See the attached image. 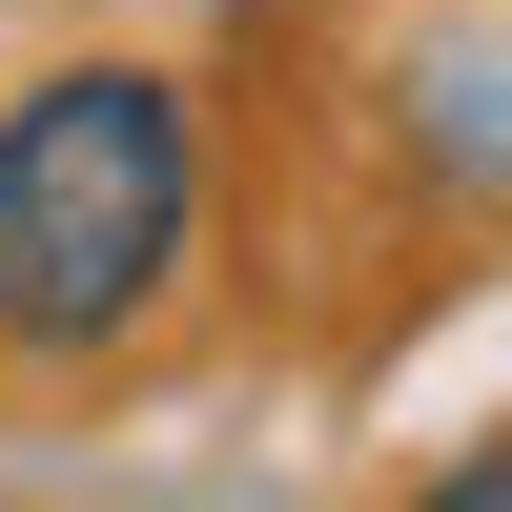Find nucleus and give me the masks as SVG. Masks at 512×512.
Wrapping results in <instances>:
<instances>
[{
  "label": "nucleus",
  "mask_w": 512,
  "mask_h": 512,
  "mask_svg": "<svg viewBox=\"0 0 512 512\" xmlns=\"http://www.w3.org/2000/svg\"><path fill=\"white\" fill-rule=\"evenodd\" d=\"M185 226H205V123L164 62H62L0 103V349L21 369H82L185 287Z\"/></svg>",
  "instance_id": "nucleus-1"
},
{
  "label": "nucleus",
  "mask_w": 512,
  "mask_h": 512,
  "mask_svg": "<svg viewBox=\"0 0 512 512\" xmlns=\"http://www.w3.org/2000/svg\"><path fill=\"white\" fill-rule=\"evenodd\" d=\"M410 512H512V451H451V472L410 492Z\"/></svg>",
  "instance_id": "nucleus-2"
}]
</instances>
